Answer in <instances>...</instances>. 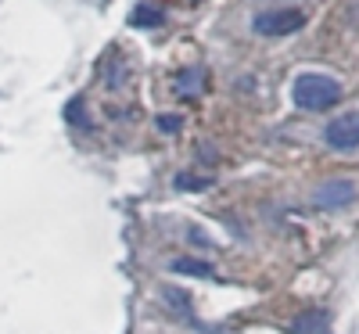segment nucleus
Listing matches in <instances>:
<instances>
[{
	"instance_id": "obj_1",
	"label": "nucleus",
	"mask_w": 359,
	"mask_h": 334,
	"mask_svg": "<svg viewBox=\"0 0 359 334\" xmlns=\"http://www.w3.org/2000/svg\"><path fill=\"white\" fill-rule=\"evenodd\" d=\"M294 105L306 108V112H323L341 101V83L331 76H320V72H306L294 79Z\"/></svg>"
},
{
	"instance_id": "obj_2",
	"label": "nucleus",
	"mask_w": 359,
	"mask_h": 334,
	"mask_svg": "<svg viewBox=\"0 0 359 334\" xmlns=\"http://www.w3.org/2000/svg\"><path fill=\"white\" fill-rule=\"evenodd\" d=\"M306 25V15L298 11V8H280V11H262L255 15L252 29L259 36H291L294 29H302Z\"/></svg>"
},
{
	"instance_id": "obj_3",
	"label": "nucleus",
	"mask_w": 359,
	"mask_h": 334,
	"mask_svg": "<svg viewBox=\"0 0 359 334\" xmlns=\"http://www.w3.org/2000/svg\"><path fill=\"white\" fill-rule=\"evenodd\" d=\"M323 140L331 144L334 151H352L359 147V112H348V115H338L327 123L323 130Z\"/></svg>"
},
{
	"instance_id": "obj_4",
	"label": "nucleus",
	"mask_w": 359,
	"mask_h": 334,
	"mask_svg": "<svg viewBox=\"0 0 359 334\" xmlns=\"http://www.w3.org/2000/svg\"><path fill=\"white\" fill-rule=\"evenodd\" d=\"M352 198H355V184H352V180H345V176L323 180V184L313 191V205L316 208H345Z\"/></svg>"
},
{
	"instance_id": "obj_5",
	"label": "nucleus",
	"mask_w": 359,
	"mask_h": 334,
	"mask_svg": "<svg viewBox=\"0 0 359 334\" xmlns=\"http://www.w3.org/2000/svg\"><path fill=\"white\" fill-rule=\"evenodd\" d=\"M205 83H208L205 69L191 65V69H184V72L176 76V94H184V98H201V94H205Z\"/></svg>"
},
{
	"instance_id": "obj_6",
	"label": "nucleus",
	"mask_w": 359,
	"mask_h": 334,
	"mask_svg": "<svg viewBox=\"0 0 359 334\" xmlns=\"http://www.w3.org/2000/svg\"><path fill=\"white\" fill-rule=\"evenodd\" d=\"M130 22H133L137 29H158V25H165V15H162L155 4H140V8L130 15Z\"/></svg>"
},
{
	"instance_id": "obj_7",
	"label": "nucleus",
	"mask_w": 359,
	"mask_h": 334,
	"mask_svg": "<svg viewBox=\"0 0 359 334\" xmlns=\"http://www.w3.org/2000/svg\"><path fill=\"white\" fill-rule=\"evenodd\" d=\"M323 323H327V313H320V309H313V313H302L294 323H291V330L294 334H316V330H323Z\"/></svg>"
},
{
	"instance_id": "obj_8",
	"label": "nucleus",
	"mask_w": 359,
	"mask_h": 334,
	"mask_svg": "<svg viewBox=\"0 0 359 334\" xmlns=\"http://www.w3.org/2000/svg\"><path fill=\"white\" fill-rule=\"evenodd\" d=\"M169 269H172V273H187V277H212V266L198 262V259H172Z\"/></svg>"
},
{
	"instance_id": "obj_9",
	"label": "nucleus",
	"mask_w": 359,
	"mask_h": 334,
	"mask_svg": "<svg viewBox=\"0 0 359 334\" xmlns=\"http://www.w3.org/2000/svg\"><path fill=\"white\" fill-rule=\"evenodd\" d=\"M208 184H212L208 176H194V173H180V176L172 180V187H176V191H205Z\"/></svg>"
},
{
	"instance_id": "obj_10",
	"label": "nucleus",
	"mask_w": 359,
	"mask_h": 334,
	"mask_svg": "<svg viewBox=\"0 0 359 334\" xmlns=\"http://www.w3.org/2000/svg\"><path fill=\"white\" fill-rule=\"evenodd\" d=\"M162 295H165V302H169L172 309H180L184 316H191V298H187V291H180V288H165Z\"/></svg>"
},
{
	"instance_id": "obj_11",
	"label": "nucleus",
	"mask_w": 359,
	"mask_h": 334,
	"mask_svg": "<svg viewBox=\"0 0 359 334\" xmlns=\"http://www.w3.org/2000/svg\"><path fill=\"white\" fill-rule=\"evenodd\" d=\"M155 126H158V133H180V126H184V119H180L176 112H162V115L155 119Z\"/></svg>"
},
{
	"instance_id": "obj_12",
	"label": "nucleus",
	"mask_w": 359,
	"mask_h": 334,
	"mask_svg": "<svg viewBox=\"0 0 359 334\" xmlns=\"http://www.w3.org/2000/svg\"><path fill=\"white\" fill-rule=\"evenodd\" d=\"M65 119H69L72 126H86V123H90V119H86V108H83V101H79V98L65 105Z\"/></svg>"
}]
</instances>
